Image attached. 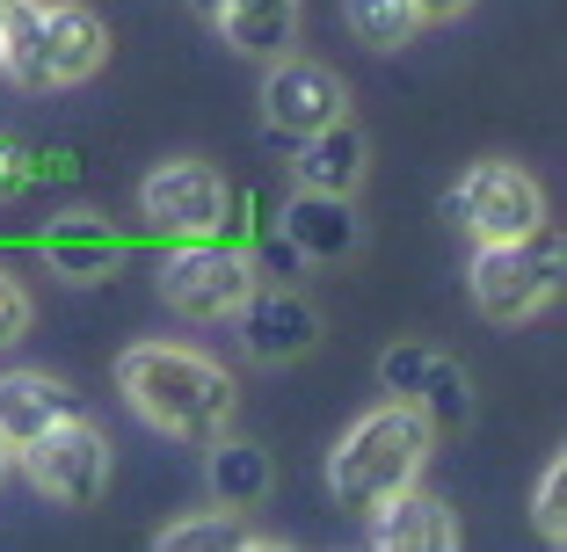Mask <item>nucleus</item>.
Listing matches in <instances>:
<instances>
[{"instance_id":"1","label":"nucleus","mask_w":567,"mask_h":552,"mask_svg":"<svg viewBox=\"0 0 567 552\" xmlns=\"http://www.w3.org/2000/svg\"><path fill=\"white\" fill-rule=\"evenodd\" d=\"M117 385H124V400L138 407V421H153L175 444L226 436L234 407H240L234 371L212 364L204 350H183V342H132V350H117Z\"/></svg>"},{"instance_id":"2","label":"nucleus","mask_w":567,"mask_h":552,"mask_svg":"<svg viewBox=\"0 0 567 552\" xmlns=\"http://www.w3.org/2000/svg\"><path fill=\"white\" fill-rule=\"evenodd\" d=\"M110 59V22L87 0H8L0 22V73L16 87H81Z\"/></svg>"},{"instance_id":"3","label":"nucleus","mask_w":567,"mask_h":552,"mask_svg":"<svg viewBox=\"0 0 567 552\" xmlns=\"http://www.w3.org/2000/svg\"><path fill=\"white\" fill-rule=\"evenodd\" d=\"M430 444H436V429L422 421L415 400L371 407L364 421H350V429L334 436V451H328V494L342 509H364V517H371L385 494H401V487L422 480Z\"/></svg>"},{"instance_id":"4","label":"nucleus","mask_w":567,"mask_h":552,"mask_svg":"<svg viewBox=\"0 0 567 552\" xmlns=\"http://www.w3.org/2000/svg\"><path fill=\"white\" fill-rule=\"evenodd\" d=\"M466 291L481 305V320H495V327L538 320L553 305V291H560V240H553V226H538L524 240H481V254L466 269Z\"/></svg>"},{"instance_id":"5","label":"nucleus","mask_w":567,"mask_h":552,"mask_svg":"<svg viewBox=\"0 0 567 552\" xmlns=\"http://www.w3.org/2000/svg\"><path fill=\"white\" fill-rule=\"evenodd\" d=\"M22 472L37 480V494L59 509H95L110 494V436L87 415H59L51 429H37L30 444H16Z\"/></svg>"},{"instance_id":"6","label":"nucleus","mask_w":567,"mask_h":552,"mask_svg":"<svg viewBox=\"0 0 567 552\" xmlns=\"http://www.w3.org/2000/svg\"><path fill=\"white\" fill-rule=\"evenodd\" d=\"M444 211L466 226L473 240H524L546 226V189H538L532 168L517 160H473L458 183H451Z\"/></svg>"},{"instance_id":"7","label":"nucleus","mask_w":567,"mask_h":552,"mask_svg":"<svg viewBox=\"0 0 567 552\" xmlns=\"http://www.w3.org/2000/svg\"><path fill=\"white\" fill-rule=\"evenodd\" d=\"M138 218L167 240H212L234 218V189H226V175L212 160H189L183 153V160H161L138 183Z\"/></svg>"},{"instance_id":"8","label":"nucleus","mask_w":567,"mask_h":552,"mask_svg":"<svg viewBox=\"0 0 567 552\" xmlns=\"http://www.w3.org/2000/svg\"><path fill=\"white\" fill-rule=\"evenodd\" d=\"M255 291V262L240 248H226V240H175V254L161 262V299L175 305L183 320H234L240 299Z\"/></svg>"},{"instance_id":"9","label":"nucleus","mask_w":567,"mask_h":552,"mask_svg":"<svg viewBox=\"0 0 567 552\" xmlns=\"http://www.w3.org/2000/svg\"><path fill=\"white\" fill-rule=\"evenodd\" d=\"M350 117V87H342V73L320 66V59H299V51H277L262 73V124L269 138H306L320 132V124Z\"/></svg>"},{"instance_id":"10","label":"nucleus","mask_w":567,"mask_h":552,"mask_svg":"<svg viewBox=\"0 0 567 552\" xmlns=\"http://www.w3.org/2000/svg\"><path fill=\"white\" fill-rule=\"evenodd\" d=\"M234 320H240V342H248L255 364H291V356L320 350V313L291 284H255Z\"/></svg>"},{"instance_id":"11","label":"nucleus","mask_w":567,"mask_h":552,"mask_svg":"<svg viewBox=\"0 0 567 552\" xmlns=\"http://www.w3.org/2000/svg\"><path fill=\"white\" fill-rule=\"evenodd\" d=\"M364 168H371V146H364V132H357L350 117H334V124H320V132L291 138V175H299V189H320V197H357Z\"/></svg>"},{"instance_id":"12","label":"nucleus","mask_w":567,"mask_h":552,"mask_svg":"<svg viewBox=\"0 0 567 552\" xmlns=\"http://www.w3.org/2000/svg\"><path fill=\"white\" fill-rule=\"evenodd\" d=\"M371 545L379 552H458V517H451L444 494H422L401 487L371 509Z\"/></svg>"},{"instance_id":"13","label":"nucleus","mask_w":567,"mask_h":552,"mask_svg":"<svg viewBox=\"0 0 567 552\" xmlns=\"http://www.w3.org/2000/svg\"><path fill=\"white\" fill-rule=\"evenodd\" d=\"M37 254H44L66 284H102V277L124 262V240H117V226H110V218L66 211V218H51L44 233H37Z\"/></svg>"},{"instance_id":"14","label":"nucleus","mask_w":567,"mask_h":552,"mask_svg":"<svg viewBox=\"0 0 567 552\" xmlns=\"http://www.w3.org/2000/svg\"><path fill=\"white\" fill-rule=\"evenodd\" d=\"M277 233L299 248V262H350L357 254V211H350V197L299 189V197L277 211Z\"/></svg>"},{"instance_id":"15","label":"nucleus","mask_w":567,"mask_h":552,"mask_svg":"<svg viewBox=\"0 0 567 552\" xmlns=\"http://www.w3.org/2000/svg\"><path fill=\"white\" fill-rule=\"evenodd\" d=\"M197 15L248 59H277L299 44V0H197Z\"/></svg>"},{"instance_id":"16","label":"nucleus","mask_w":567,"mask_h":552,"mask_svg":"<svg viewBox=\"0 0 567 552\" xmlns=\"http://www.w3.org/2000/svg\"><path fill=\"white\" fill-rule=\"evenodd\" d=\"M59 415H81V393L66 378H51V371H8L0 378V436H8V451L30 444L37 429H51Z\"/></svg>"},{"instance_id":"17","label":"nucleus","mask_w":567,"mask_h":552,"mask_svg":"<svg viewBox=\"0 0 567 552\" xmlns=\"http://www.w3.org/2000/svg\"><path fill=\"white\" fill-rule=\"evenodd\" d=\"M269 480H277V472H269V451H262V444H240L234 429L204 444V487H212L218 509H255L269 494Z\"/></svg>"},{"instance_id":"18","label":"nucleus","mask_w":567,"mask_h":552,"mask_svg":"<svg viewBox=\"0 0 567 552\" xmlns=\"http://www.w3.org/2000/svg\"><path fill=\"white\" fill-rule=\"evenodd\" d=\"M161 552H240V545H277V538L248 531L240 523V509H212V517H183V523H167L161 538H153Z\"/></svg>"},{"instance_id":"19","label":"nucleus","mask_w":567,"mask_h":552,"mask_svg":"<svg viewBox=\"0 0 567 552\" xmlns=\"http://www.w3.org/2000/svg\"><path fill=\"white\" fill-rule=\"evenodd\" d=\"M342 15H350V37L371 51H401L415 44L422 15H415V0H342Z\"/></svg>"},{"instance_id":"20","label":"nucleus","mask_w":567,"mask_h":552,"mask_svg":"<svg viewBox=\"0 0 567 552\" xmlns=\"http://www.w3.org/2000/svg\"><path fill=\"white\" fill-rule=\"evenodd\" d=\"M415 407H422V421H430V429H466V415H473L466 371L451 364V356H436L430 378H422V393H415Z\"/></svg>"},{"instance_id":"21","label":"nucleus","mask_w":567,"mask_h":552,"mask_svg":"<svg viewBox=\"0 0 567 552\" xmlns=\"http://www.w3.org/2000/svg\"><path fill=\"white\" fill-rule=\"evenodd\" d=\"M532 523L546 545H567V458H553L538 472V494H532Z\"/></svg>"},{"instance_id":"22","label":"nucleus","mask_w":567,"mask_h":552,"mask_svg":"<svg viewBox=\"0 0 567 552\" xmlns=\"http://www.w3.org/2000/svg\"><path fill=\"white\" fill-rule=\"evenodd\" d=\"M430 364H436V350H422V342H393V350L379 356V385L393 393V400H415L422 378H430Z\"/></svg>"},{"instance_id":"23","label":"nucleus","mask_w":567,"mask_h":552,"mask_svg":"<svg viewBox=\"0 0 567 552\" xmlns=\"http://www.w3.org/2000/svg\"><path fill=\"white\" fill-rule=\"evenodd\" d=\"M30 327H37V299L22 291V277H8V269H0V350H16Z\"/></svg>"},{"instance_id":"24","label":"nucleus","mask_w":567,"mask_h":552,"mask_svg":"<svg viewBox=\"0 0 567 552\" xmlns=\"http://www.w3.org/2000/svg\"><path fill=\"white\" fill-rule=\"evenodd\" d=\"M37 160H30V146H16V138H0V197H22V189L37 183Z\"/></svg>"},{"instance_id":"25","label":"nucleus","mask_w":567,"mask_h":552,"mask_svg":"<svg viewBox=\"0 0 567 552\" xmlns=\"http://www.w3.org/2000/svg\"><path fill=\"white\" fill-rule=\"evenodd\" d=\"M466 8H473V0H415V15H422V22H444V15H466Z\"/></svg>"},{"instance_id":"26","label":"nucleus","mask_w":567,"mask_h":552,"mask_svg":"<svg viewBox=\"0 0 567 552\" xmlns=\"http://www.w3.org/2000/svg\"><path fill=\"white\" fill-rule=\"evenodd\" d=\"M8 472H16V451H8V436H0V480H8Z\"/></svg>"},{"instance_id":"27","label":"nucleus","mask_w":567,"mask_h":552,"mask_svg":"<svg viewBox=\"0 0 567 552\" xmlns=\"http://www.w3.org/2000/svg\"><path fill=\"white\" fill-rule=\"evenodd\" d=\"M0 22H8V0H0Z\"/></svg>"}]
</instances>
